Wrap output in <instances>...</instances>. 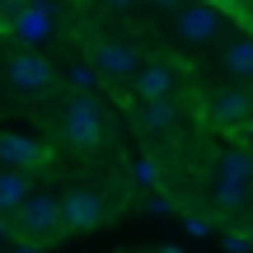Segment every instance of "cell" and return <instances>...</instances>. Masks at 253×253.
I'll return each mask as SVG.
<instances>
[{
  "label": "cell",
  "instance_id": "obj_1",
  "mask_svg": "<svg viewBox=\"0 0 253 253\" xmlns=\"http://www.w3.org/2000/svg\"><path fill=\"white\" fill-rule=\"evenodd\" d=\"M61 136L75 145V150H94V145L103 141V113H99V103H94L89 94H75V99L66 103Z\"/></svg>",
  "mask_w": 253,
  "mask_h": 253
},
{
  "label": "cell",
  "instance_id": "obj_2",
  "mask_svg": "<svg viewBox=\"0 0 253 253\" xmlns=\"http://www.w3.org/2000/svg\"><path fill=\"white\" fill-rule=\"evenodd\" d=\"M94 71L103 75V80H136V71H141V56H136L131 42H122V38H103V42H94Z\"/></svg>",
  "mask_w": 253,
  "mask_h": 253
},
{
  "label": "cell",
  "instance_id": "obj_3",
  "mask_svg": "<svg viewBox=\"0 0 253 253\" xmlns=\"http://www.w3.org/2000/svg\"><path fill=\"white\" fill-rule=\"evenodd\" d=\"M103 216H108V207H103V197L94 188H71L61 197V225L66 230H94V225H103Z\"/></svg>",
  "mask_w": 253,
  "mask_h": 253
},
{
  "label": "cell",
  "instance_id": "obj_4",
  "mask_svg": "<svg viewBox=\"0 0 253 253\" xmlns=\"http://www.w3.org/2000/svg\"><path fill=\"white\" fill-rule=\"evenodd\" d=\"M19 230L24 235H56V230H66L61 225V202L56 197H42V192H28L24 197V207H19Z\"/></svg>",
  "mask_w": 253,
  "mask_h": 253
},
{
  "label": "cell",
  "instance_id": "obj_5",
  "mask_svg": "<svg viewBox=\"0 0 253 253\" xmlns=\"http://www.w3.org/2000/svg\"><path fill=\"white\" fill-rule=\"evenodd\" d=\"M0 164L5 169H42L47 164V145L33 141V136H19V131H0Z\"/></svg>",
  "mask_w": 253,
  "mask_h": 253
},
{
  "label": "cell",
  "instance_id": "obj_6",
  "mask_svg": "<svg viewBox=\"0 0 253 253\" xmlns=\"http://www.w3.org/2000/svg\"><path fill=\"white\" fill-rule=\"evenodd\" d=\"M178 33L188 38L192 47L220 38V9L207 5V0H197V5H178Z\"/></svg>",
  "mask_w": 253,
  "mask_h": 253
},
{
  "label": "cell",
  "instance_id": "obj_7",
  "mask_svg": "<svg viewBox=\"0 0 253 253\" xmlns=\"http://www.w3.org/2000/svg\"><path fill=\"white\" fill-rule=\"evenodd\" d=\"M207 108H211V122L230 126V131H239V126L253 122V99H249L244 89H216Z\"/></svg>",
  "mask_w": 253,
  "mask_h": 253
},
{
  "label": "cell",
  "instance_id": "obj_8",
  "mask_svg": "<svg viewBox=\"0 0 253 253\" xmlns=\"http://www.w3.org/2000/svg\"><path fill=\"white\" fill-rule=\"evenodd\" d=\"M9 84H14L19 94H47L52 89V66H47L42 56H33V52H19L14 61H9Z\"/></svg>",
  "mask_w": 253,
  "mask_h": 253
},
{
  "label": "cell",
  "instance_id": "obj_9",
  "mask_svg": "<svg viewBox=\"0 0 253 253\" xmlns=\"http://www.w3.org/2000/svg\"><path fill=\"white\" fill-rule=\"evenodd\" d=\"M173 84H178L173 66L155 61V66H141V71H136L131 89H136V99H169V94H173Z\"/></svg>",
  "mask_w": 253,
  "mask_h": 253
},
{
  "label": "cell",
  "instance_id": "obj_10",
  "mask_svg": "<svg viewBox=\"0 0 253 253\" xmlns=\"http://www.w3.org/2000/svg\"><path fill=\"white\" fill-rule=\"evenodd\" d=\"M136 122H141V131L150 136H169L173 122H178V113H173L169 99H141V108H136Z\"/></svg>",
  "mask_w": 253,
  "mask_h": 253
},
{
  "label": "cell",
  "instance_id": "obj_11",
  "mask_svg": "<svg viewBox=\"0 0 253 253\" xmlns=\"http://www.w3.org/2000/svg\"><path fill=\"white\" fill-rule=\"evenodd\" d=\"M28 197V173L24 169H0V211H19Z\"/></svg>",
  "mask_w": 253,
  "mask_h": 253
},
{
  "label": "cell",
  "instance_id": "obj_12",
  "mask_svg": "<svg viewBox=\"0 0 253 253\" xmlns=\"http://www.w3.org/2000/svg\"><path fill=\"white\" fill-rule=\"evenodd\" d=\"M220 61H225L230 75H244V80H253V38H230V47L220 52Z\"/></svg>",
  "mask_w": 253,
  "mask_h": 253
},
{
  "label": "cell",
  "instance_id": "obj_13",
  "mask_svg": "<svg viewBox=\"0 0 253 253\" xmlns=\"http://www.w3.org/2000/svg\"><path fill=\"white\" fill-rule=\"evenodd\" d=\"M216 178H230V183H244V188H253V155H249V150H225V155H220Z\"/></svg>",
  "mask_w": 253,
  "mask_h": 253
},
{
  "label": "cell",
  "instance_id": "obj_14",
  "mask_svg": "<svg viewBox=\"0 0 253 253\" xmlns=\"http://www.w3.org/2000/svg\"><path fill=\"white\" fill-rule=\"evenodd\" d=\"M211 197H216V207H220V211H239V207L249 202V188H244V183H230V178H216Z\"/></svg>",
  "mask_w": 253,
  "mask_h": 253
},
{
  "label": "cell",
  "instance_id": "obj_15",
  "mask_svg": "<svg viewBox=\"0 0 253 253\" xmlns=\"http://www.w3.org/2000/svg\"><path fill=\"white\" fill-rule=\"evenodd\" d=\"M47 28H52V5H47V0H38V5L19 19V33H24V38H42Z\"/></svg>",
  "mask_w": 253,
  "mask_h": 253
},
{
  "label": "cell",
  "instance_id": "obj_16",
  "mask_svg": "<svg viewBox=\"0 0 253 253\" xmlns=\"http://www.w3.org/2000/svg\"><path fill=\"white\" fill-rule=\"evenodd\" d=\"M94 80H99V75H94L89 66H71V84H75V94H89Z\"/></svg>",
  "mask_w": 253,
  "mask_h": 253
},
{
  "label": "cell",
  "instance_id": "obj_17",
  "mask_svg": "<svg viewBox=\"0 0 253 253\" xmlns=\"http://www.w3.org/2000/svg\"><path fill=\"white\" fill-rule=\"evenodd\" d=\"M225 249H230V253H244V249H253V235H244V230H230V235H225Z\"/></svg>",
  "mask_w": 253,
  "mask_h": 253
},
{
  "label": "cell",
  "instance_id": "obj_18",
  "mask_svg": "<svg viewBox=\"0 0 253 253\" xmlns=\"http://www.w3.org/2000/svg\"><path fill=\"white\" fill-rule=\"evenodd\" d=\"M183 225H188V235H192V239H202V235H207V220H202V216H188Z\"/></svg>",
  "mask_w": 253,
  "mask_h": 253
},
{
  "label": "cell",
  "instance_id": "obj_19",
  "mask_svg": "<svg viewBox=\"0 0 253 253\" xmlns=\"http://www.w3.org/2000/svg\"><path fill=\"white\" fill-rule=\"evenodd\" d=\"M150 211H155V216H169L173 207H169V202H164V197H150Z\"/></svg>",
  "mask_w": 253,
  "mask_h": 253
},
{
  "label": "cell",
  "instance_id": "obj_20",
  "mask_svg": "<svg viewBox=\"0 0 253 253\" xmlns=\"http://www.w3.org/2000/svg\"><path fill=\"white\" fill-rule=\"evenodd\" d=\"M207 5H216V9H244V0H207Z\"/></svg>",
  "mask_w": 253,
  "mask_h": 253
},
{
  "label": "cell",
  "instance_id": "obj_21",
  "mask_svg": "<svg viewBox=\"0 0 253 253\" xmlns=\"http://www.w3.org/2000/svg\"><path fill=\"white\" fill-rule=\"evenodd\" d=\"M103 5H108V9H131L136 0H103Z\"/></svg>",
  "mask_w": 253,
  "mask_h": 253
},
{
  "label": "cell",
  "instance_id": "obj_22",
  "mask_svg": "<svg viewBox=\"0 0 253 253\" xmlns=\"http://www.w3.org/2000/svg\"><path fill=\"white\" fill-rule=\"evenodd\" d=\"M150 5H160V9H173V14H178V0H150Z\"/></svg>",
  "mask_w": 253,
  "mask_h": 253
},
{
  "label": "cell",
  "instance_id": "obj_23",
  "mask_svg": "<svg viewBox=\"0 0 253 253\" xmlns=\"http://www.w3.org/2000/svg\"><path fill=\"white\" fill-rule=\"evenodd\" d=\"M19 5H24V0H5V9H9V14H19Z\"/></svg>",
  "mask_w": 253,
  "mask_h": 253
},
{
  "label": "cell",
  "instance_id": "obj_24",
  "mask_svg": "<svg viewBox=\"0 0 253 253\" xmlns=\"http://www.w3.org/2000/svg\"><path fill=\"white\" fill-rule=\"evenodd\" d=\"M5 14H9V9H5V0H0V19H5Z\"/></svg>",
  "mask_w": 253,
  "mask_h": 253
},
{
  "label": "cell",
  "instance_id": "obj_25",
  "mask_svg": "<svg viewBox=\"0 0 253 253\" xmlns=\"http://www.w3.org/2000/svg\"><path fill=\"white\" fill-rule=\"evenodd\" d=\"M244 19H249V28H253V9H249V14H244Z\"/></svg>",
  "mask_w": 253,
  "mask_h": 253
},
{
  "label": "cell",
  "instance_id": "obj_26",
  "mask_svg": "<svg viewBox=\"0 0 253 253\" xmlns=\"http://www.w3.org/2000/svg\"><path fill=\"white\" fill-rule=\"evenodd\" d=\"M160 253H178V249H160Z\"/></svg>",
  "mask_w": 253,
  "mask_h": 253
},
{
  "label": "cell",
  "instance_id": "obj_27",
  "mask_svg": "<svg viewBox=\"0 0 253 253\" xmlns=\"http://www.w3.org/2000/svg\"><path fill=\"white\" fill-rule=\"evenodd\" d=\"M244 9H253V0H244Z\"/></svg>",
  "mask_w": 253,
  "mask_h": 253
},
{
  "label": "cell",
  "instance_id": "obj_28",
  "mask_svg": "<svg viewBox=\"0 0 253 253\" xmlns=\"http://www.w3.org/2000/svg\"><path fill=\"white\" fill-rule=\"evenodd\" d=\"M249 235H253V230H249Z\"/></svg>",
  "mask_w": 253,
  "mask_h": 253
}]
</instances>
